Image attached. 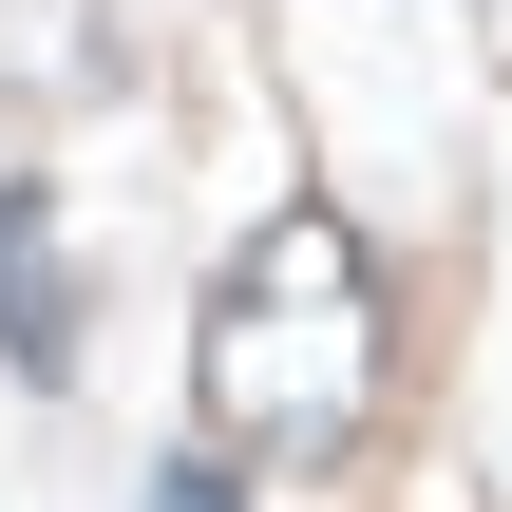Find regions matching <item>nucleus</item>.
Masks as SVG:
<instances>
[{
	"instance_id": "obj_1",
	"label": "nucleus",
	"mask_w": 512,
	"mask_h": 512,
	"mask_svg": "<svg viewBox=\"0 0 512 512\" xmlns=\"http://www.w3.org/2000/svg\"><path fill=\"white\" fill-rule=\"evenodd\" d=\"M190 380H209V437L228 456H342L361 399H380V266H361V228L342 209L247 228V266L209 285Z\"/></svg>"
},
{
	"instance_id": "obj_2",
	"label": "nucleus",
	"mask_w": 512,
	"mask_h": 512,
	"mask_svg": "<svg viewBox=\"0 0 512 512\" xmlns=\"http://www.w3.org/2000/svg\"><path fill=\"white\" fill-rule=\"evenodd\" d=\"M0 361L19 380H76V285H57V247H38L19 190H0Z\"/></svg>"
},
{
	"instance_id": "obj_3",
	"label": "nucleus",
	"mask_w": 512,
	"mask_h": 512,
	"mask_svg": "<svg viewBox=\"0 0 512 512\" xmlns=\"http://www.w3.org/2000/svg\"><path fill=\"white\" fill-rule=\"evenodd\" d=\"M152 512H228V475H209V456H171V475H152Z\"/></svg>"
}]
</instances>
